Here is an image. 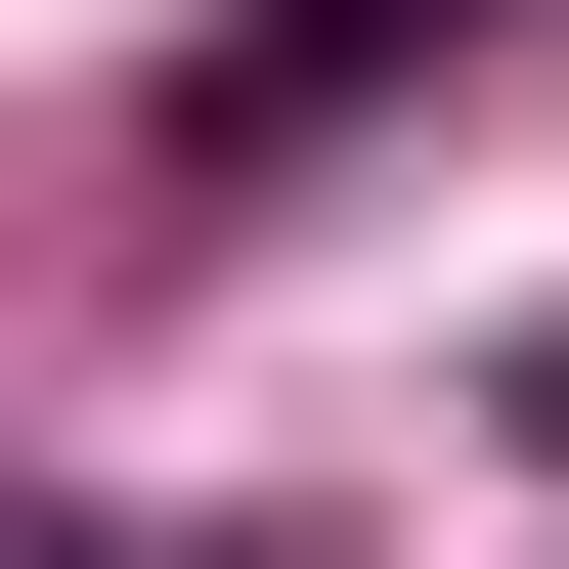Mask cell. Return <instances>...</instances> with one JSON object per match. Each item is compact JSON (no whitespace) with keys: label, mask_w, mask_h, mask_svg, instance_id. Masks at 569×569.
Instances as JSON below:
<instances>
[{"label":"cell","mask_w":569,"mask_h":569,"mask_svg":"<svg viewBox=\"0 0 569 569\" xmlns=\"http://www.w3.org/2000/svg\"><path fill=\"white\" fill-rule=\"evenodd\" d=\"M438 44H482V0H219V44H176V132L263 176V132H351V88H438Z\"/></svg>","instance_id":"obj_1"},{"label":"cell","mask_w":569,"mask_h":569,"mask_svg":"<svg viewBox=\"0 0 569 569\" xmlns=\"http://www.w3.org/2000/svg\"><path fill=\"white\" fill-rule=\"evenodd\" d=\"M526 438H569V351H526Z\"/></svg>","instance_id":"obj_2"}]
</instances>
